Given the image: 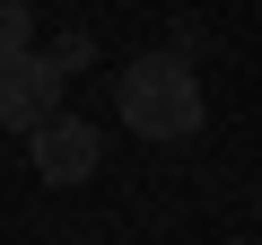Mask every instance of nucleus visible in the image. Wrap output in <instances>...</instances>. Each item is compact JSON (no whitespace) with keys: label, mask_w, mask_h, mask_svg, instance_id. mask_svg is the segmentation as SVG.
<instances>
[{"label":"nucleus","mask_w":262,"mask_h":245,"mask_svg":"<svg viewBox=\"0 0 262 245\" xmlns=\"http://www.w3.org/2000/svg\"><path fill=\"white\" fill-rule=\"evenodd\" d=\"M27 44V0H0V53Z\"/></svg>","instance_id":"5"},{"label":"nucleus","mask_w":262,"mask_h":245,"mask_svg":"<svg viewBox=\"0 0 262 245\" xmlns=\"http://www.w3.org/2000/svg\"><path fill=\"white\" fill-rule=\"evenodd\" d=\"M44 114H61V70L44 62V53H0V122L9 132H35Z\"/></svg>","instance_id":"2"},{"label":"nucleus","mask_w":262,"mask_h":245,"mask_svg":"<svg viewBox=\"0 0 262 245\" xmlns=\"http://www.w3.org/2000/svg\"><path fill=\"white\" fill-rule=\"evenodd\" d=\"M88 53H96V44H88V35H61V44H53V53H44V62H53V70H61V79H70V70H88Z\"/></svg>","instance_id":"4"},{"label":"nucleus","mask_w":262,"mask_h":245,"mask_svg":"<svg viewBox=\"0 0 262 245\" xmlns=\"http://www.w3.org/2000/svg\"><path fill=\"white\" fill-rule=\"evenodd\" d=\"M27 140H35V175H44V184H88L96 158H105V140L88 132L79 114H44Z\"/></svg>","instance_id":"3"},{"label":"nucleus","mask_w":262,"mask_h":245,"mask_svg":"<svg viewBox=\"0 0 262 245\" xmlns=\"http://www.w3.org/2000/svg\"><path fill=\"white\" fill-rule=\"evenodd\" d=\"M114 105H122V122L140 140H184L192 122H201V79H192L184 53H140V62L122 70Z\"/></svg>","instance_id":"1"}]
</instances>
